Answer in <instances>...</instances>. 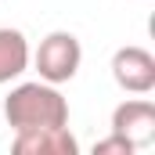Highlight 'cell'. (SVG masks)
<instances>
[{"mask_svg": "<svg viewBox=\"0 0 155 155\" xmlns=\"http://www.w3.org/2000/svg\"><path fill=\"white\" fill-rule=\"evenodd\" d=\"M4 116H7L15 134L43 130V126H65L69 123V101L61 97V90L54 83H43V79L18 83L4 101Z\"/></svg>", "mask_w": 155, "mask_h": 155, "instance_id": "obj_1", "label": "cell"}, {"mask_svg": "<svg viewBox=\"0 0 155 155\" xmlns=\"http://www.w3.org/2000/svg\"><path fill=\"white\" fill-rule=\"evenodd\" d=\"M36 72L43 83H69V79L79 72V61H83V47H79V40L72 33H65V29H58V33H51V36L40 40V51H36Z\"/></svg>", "mask_w": 155, "mask_h": 155, "instance_id": "obj_2", "label": "cell"}, {"mask_svg": "<svg viewBox=\"0 0 155 155\" xmlns=\"http://www.w3.org/2000/svg\"><path fill=\"white\" fill-rule=\"evenodd\" d=\"M112 79L126 94H148L155 87V58L144 47H119L112 54Z\"/></svg>", "mask_w": 155, "mask_h": 155, "instance_id": "obj_3", "label": "cell"}, {"mask_svg": "<svg viewBox=\"0 0 155 155\" xmlns=\"http://www.w3.org/2000/svg\"><path fill=\"white\" fill-rule=\"evenodd\" d=\"M112 134L126 137L134 148H148L155 141V105L144 101V97L116 105V112H112Z\"/></svg>", "mask_w": 155, "mask_h": 155, "instance_id": "obj_4", "label": "cell"}, {"mask_svg": "<svg viewBox=\"0 0 155 155\" xmlns=\"http://www.w3.org/2000/svg\"><path fill=\"white\" fill-rule=\"evenodd\" d=\"M11 152L15 155H76L79 141L69 134V123H65V126H43V130L15 134Z\"/></svg>", "mask_w": 155, "mask_h": 155, "instance_id": "obj_5", "label": "cell"}, {"mask_svg": "<svg viewBox=\"0 0 155 155\" xmlns=\"http://www.w3.org/2000/svg\"><path fill=\"white\" fill-rule=\"evenodd\" d=\"M29 69V40L18 29H0V83H11Z\"/></svg>", "mask_w": 155, "mask_h": 155, "instance_id": "obj_6", "label": "cell"}, {"mask_svg": "<svg viewBox=\"0 0 155 155\" xmlns=\"http://www.w3.org/2000/svg\"><path fill=\"white\" fill-rule=\"evenodd\" d=\"M137 148L126 141V137H119V134H108L105 141H97L94 144V155H134Z\"/></svg>", "mask_w": 155, "mask_h": 155, "instance_id": "obj_7", "label": "cell"}]
</instances>
